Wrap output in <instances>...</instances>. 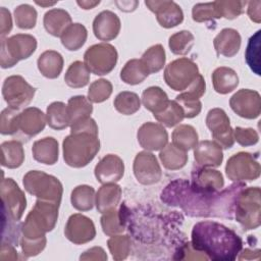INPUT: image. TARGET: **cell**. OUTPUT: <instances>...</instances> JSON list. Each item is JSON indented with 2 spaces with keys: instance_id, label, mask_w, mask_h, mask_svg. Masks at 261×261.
Listing matches in <instances>:
<instances>
[{
  "instance_id": "6da1fadb",
  "label": "cell",
  "mask_w": 261,
  "mask_h": 261,
  "mask_svg": "<svg viewBox=\"0 0 261 261\" xmlns=\"http://www.w3.org/2000/svg\"><path fill=\"white\" fill-rule=\"evenodd\" d=\"M243 188V182H237L220 193L204 194L196 191L189 181L175 179L165 187L160 198L167 205L181 208L189 216L231 218L237 196Z\"/></svg>"
},
{
  "instance_id": "7a4b0ae2",
  "label": "cell",
  "mask_w": 261,
  "mask_h": 261,
  "mask_svg": "<svg viewBox=\"0 0 261 261\" xmlns=\"http://www.w3.org/2000/svg\"><path fill=\"white\" fill-rule=\"evenodd\" d=\"M192 248L215 261H232L243 248V241L230 228L210 220L200 221L193 226Z\"/></svg>"
},
{
  "instance_id": "3957f363",
  "label": "cell",
  "mask_w": 261,
  "mask_h": 261,
  "mask_svg": "<svg viewBox=\"0 0 261 261\" xmlns=\"http://www.w3.org/2000/svg\"><path fill=\"white\" fill-rule=\"evenodd\" d=\"M59 204L38 199L21 225V249L27 257L36 256L46 246V232L51 231L58 218Z\"/></svg>"
},
{
  "instance_id": "277c9868",
  "label": "cell",
  "mask_w": 261,
  "mask_h": 261,
  "mask_svg": "<svg viewBox=\"0 0 261 261\" xmlns=\"http://www.w3.org/2000/svg\"><path fill=\"white\" fill-rule=\"evenodd\" d=\"M63 158L67 165L81 168L88 165L100 149L97 134L88 132L70 133L63 143Z\"/></svg>"
},
{
  "instance_id": "5b68a950",
  "label": "cell",
  "mask_w": 261,
  "mask_h": 261,
  "mask_svg": "<svg viewBox=\"0 0 261 261\" xmlns=\"http://www.w3.org/2000/svg\"><path fill=\"white\" fill-rule=\"evenodd\" d=\"M234 215L244 229L259 227L261 223L260 188L250 187L240 191L234 202Z\"/></svg>"
},
{
  "instance_id": "8992f818",
  "label": "cell",
  "mask_w": 261,
  "mask_h": 261,
  "mask_svg": "<svg viewBox=\"0 0 261 261\" xmlns=\"http://www.w3.org/2000/svg\"><path fill=\"white\" fill-rule=\"evenodd\" d=\"M23 187L38 199L60 205L63 189L61 182L55 176L43 171L31 170L23 176Z\"/></svg>"
},
{
  "instance_id": "52a82bcc",
  "label": "cell",
  "mask_w": 261,
  "mask_h": 261,
  "mask_svg": "<svg viewBox=\"0 0 261 261\" xmlns=\"http://www.w3.org/2000/svg\"><path fill=\"white\" fill-rule=\"evenodd\" d=\"M36 48L37 40L32 35L16 34L7 39L1 38V67H12L19 60L29 58Z\"/></svg>"
},
{
  "instance_id": "ba28073f",
  "label": "cell",
  "mask_w": 261,
  "mask_h": 261,
  "mask_svg": "<svg viewBox=\"0 0 261 261\" xmlns=\"http://www.w3.org/2000/svg\"><path fill=\"white\" fill-rule=\"evenodd\" d=\"M117 51L108 43L95 44L87 49L84 54V63L97 75H104L112 71L117 62Z\"/></svg>"
},
{
  "instance_id": "9c48e42d",
  "label": "cell",
  "mask_w": 261,
  "mask_h": 261,
  "mask_svg": "<svg viewBox=\"0 0 261 261\" xmlns=\"http://www.w3.org/2000/svg\"><path fill=\"white\" fill-rule=\"evenodd\" d=\"M197 64L186 57L173 60L164 69V80L174 91H185L198 76Z\"/></svg>"
},
{
  "instance_id": "30bf717a",
  "label": "cell",
  "mask_w": 261,
  "mask_h": 261,
  "mask_svg": "<svg viewBox=\"0 0 261 261\" xmlns=\"http://www.w3.org/2000/svg\"><path fill=\"white\" fill-rule=\"evenodd\" d=\"M36 93V88L31 86L22 76H8L2 87V95L8 107L19 110L29 105Z\"/></svg>"
},
{
  "instance_id": "8fae6325",
  "label": "cell",
  "mask_w": 261,
  "mask_h": 261,
  "mask_svg": "<svg viewBox=\"0 0 261 261\" xmlns=\"http://www.w3.org/2000/svg\"><path fill=\"white\" fill-rule=\"evenodd\" d=\"M260 164L248 152H239L232 155L226 163L225 172L230 180H255L260 176Z\"/></svg>"
},
{
  "instance_id": "7c38bea8",
  "label": "cell",
  "mask_w": 261,
  "mask_h": 261,
  "mask_svg": "<svg viewBox=\"0 0 261 261\" xmlns=\"http://www.w3.org/2000/svg\"><path fill=\"white\" fill-rule=\"evenodd\" d=\"M206 125L210 129L215 142L223 149H229L234 144L233 129L229 124V118L220 108L209 110L206 116Z\"/></svg>"
},
{
  "instance_id": "4fadbf2b",
  "label": "cell",
  "mask_w": 261,
  "mask_h": 261,
  "mask_svg": "<svg viewBox=\"0 0 261 261\" xmlns=\"http://www.w3.org/2000/svg\"><path fill=\"white\" fill-rule=\"evenodd\" d=\"M2 212L14 220H19L27 207L23 192L12 178H3L1 181Z\"/></svg>"
},
{
  "instance_id": "5bb4252c",
  "label": "cell",
  "mask_w": 261,
  "mask_h": 261,
  "mask_svg": "<svg viewBox=\"0 0 261 261\" xmlns=\"http://www.w3.org/2000/svg\"><path fill=\"white\" fill-rule=\"evenodd\" d=\"M230 108L239 116L255 119L261 113V97L257 91L241 89L229 100Z\"/></svg>"
},
{
  "instance_id": "9a60e30c",
  "label": "cell",
  "mask_w": 261,
  "mask_h": 261,
  "mask_svg": "<svg viewBox=\"0 0 261 261\" xmlns=\"http://www.w3.org/2000/svg\"><path fill=\"white\" fill-rule=\"evenodd\" d=\"M134 174L137 180L145 186L157 184L162 176L161 167L154 154L143 151L134 160Z\"/></svg>"
},
{
  "instance_id": "2e32d148",
  "label": "cell",
  "mask_w": 261,
  "mask_h": 261,
  "mask_svg": "<svg viewBox=\"0 0 261 261\" xmlns=\"http://www.w3.org/2000/svg\"><path fill=\"white\" fill-rule=\"evenodd\" d=\"M65 237L75 245H82L92 241L96 236L93 221L80 213L69 216L64 230Z\"/></svg>"
},
{
  "instance_id": "e0dca14e",
  "label": "cell",
  "mask_w": 261,
  "mask_h": 261,
  "mask_svg": "<svg viewBox=\"0 0 261 261\" xmlns=\"http://www.w3.org/2000/svg\"><path fill=\"white\" fill-rule=\"evenodd\" d=\"M145 4L152 12L156 14L158 23L165 29L174 28L184 20L181 8L173 1L148 0L145 1Z\"/></svg>"
},
{
  "instance_id": "ac0fdd59",
  "label": "cell",
  "mask_w": 261,
  "mask_h": 261,
  "mask_svg": "<svg viewBox=\"0 0 261 261\" xmlns=\"http://www.w3.org/2000/svg\"><path fill=\"white\" fill-rule=\"evenodd\" d=\"M138 142L147 151H158L163 149L168 142V135L160 123L145 122L137 134Z\"/></svg>"
},
{
  "instance_id": "d6986e66",
  "label": "cell",
  "mask_w": 261,
  "mask_h": 261,
  "mask_svg": "<svg viewBox=\"0 0 261 261\" xmlns=\"http://www.w3.org/2000/svg\"><path fill=\"white\" fill-rule=\"evenodd\" d=\"M191 186L200 193L214 194L223 188L224 180L220 171L202 167L192 172Z\"/></svg>"
},
{
  "instance_id": "ffe728a7",
  "label": "cell",
  "mask_w": 261,
  "mask_h": 261,
  "mask_svg": "<svg viewBox=\"0 0 261 261\" xmlns=\"http://www.w3.org/2000/svg\"><path fill=\"white\" fill-rule=\"evenodd\" d=\"M124 173V164L120 157L108 154L95 167V176L101 184H115Z\"/></svg>"
},
{
  "instance_id": "44dd1931",
  "label": "cell",
  "mask_w": 261,
  "mask_h": 261,
  "mask_svg": "<svg viewBox=\"0 0 261 261\" xmlns=\"http://www.w3.org/2000/svg\"><path fill=\"white\" fill-rule=\"evenodd\" d=\"M47 123L46 114L36 107H29L19 112L18 132L29 140L41 133Z\"/></svg>"
},
{
  "instance_id": "7402d4cb",
  "label": "cell",
  "mask_w": 261,
  "mask_h": 261,
  "mask_svg": "<svg viewBox=\"0 0 261 261\" xmlns=\"http://www.w3.org/2000/svg\"><path fill=\"white\" fill-rule=\"evenodd\" d=\"M120 27L119 17L110 10L101 11L93 21L94 35L101 41L115 39L119 34Z\"/></svg>"
},
{
  "instance_id": "603a6c76",
  "label": "cell",
  "mask_w": 261,
  "mask_h": 261,
  "mask_svg": "<svg viewBox=\"0 0 261 261\" xmlns=\"http://www.w3.org/2000/svg\"><path fill=\"white\" fill-rule=\"evenodd\" d=\"M196 162L203 167H217L223 160L221 147L215 141H201L194 149Z\"/></svg>"
},
{
  "instance_id": "cb8c5ba5",
  "label": "cell",
  "mask_w": 261,
  "mask_h": 261,
  "mask_svg": "<svg viewBox=\"0 0 261 261\" xmlns=\"http://www.w3.org/2000/svg\"><path fill=\"white\" fill-rule=\"evenodd\" d=\"M241 35L234 29L226 28L221 30L213 40V45L217 55L225 57L234 56L241 48Z\"/></svg>"
},
{
  "instance_id": "d4e9b609",
  "label": "cell",
  "mask_w": 261,
  "mask_h": 261,
  "mask_svg": "<svg viewBox=\"0 0 261 261\" xmlns=\"http://www.w3.org/2000/svg\"><path fill=\"white\" fill-rule=\"evenodd\" d=\"M121 198V188L116 184H104L96 193L95 204L100 213L115 209Z\"/></svg>"
},
{
  "instance_id": "484cf974",
  "label": "cell",
  "mask_w": 261,
  "mask_h": 261,
  "mask_svg": "<svg viewBox=\"0 0 261 261\" xmlns=\"http://www.w3.org/2000/svg\"><path fill=\"white\" fill-rule=\"evenodd\" d=\"M32 152L36 161L47 165H53L58 160V142L52 137L38 140L34 143Z\"/></svg>"
},
{
  "instance_id": "4316f807",
  "label": "cell",
  "mask_w": 261,
  "mask_h": 261,
  "mask_svg": "<svg viewBox=\"0 0 261 261\" xmlns=\"http://www.w3.org/2000/svg\"><path fill=\"white\" fill-rule=\"evenodd\" d=\"M43 23L50 35L61 37L63 32L71 24V17L64 9L53 8L45 13Z\"/></svg>"
},
{
  "instance_id": "83f0119b",
  "label": "cell",
  "mask_w": 261,
  "mask_h": 261,
  "mask_svg": "<svg viewBox=\"0 0 261 261\" xmlns=\"http://www.w3.org/2000/svg\"><path fill=\"white\" fill-rule=\"evenodd\" d=\"M37 64L38 69L45 77L56 79L62 71L63 58L59 52L47 50L39 56Z\"/></svg>"
},
{
  "instance_id": "f1b7e54d",
  "label": "cell",
  "mask_w": 261,
  "mask_h": 261,
  "mask_svg": "<svg viewBox=\"0 0 261 261\" xmlns=\"http://www.w3.org/2000/svg\"><path fill=\"white\" fill-rule=\"evenodd\" d=\"M212 83L214 90L224 95L232 92L238 87L239 76L232 68L220 66L213 71Z\"/></svg>"
},
{
  "instance_id": "f546056e",
  "label": "cell",
  "mask_w": 261,
  "mask_h": 261,
  "mask_svg": "<svg viewBox=\"0 0 261 261\" xmlns=\"http://www.w3.org/2000/svg\"><path fill=\"white\" fill-rule=\"evenodd\" d=\"M93 111L92 103L85 96H74L68 100L67 113L69 117V126L84 119L90 118Z\"/></svg>"
},
{
  "instance_id": "4dcf8cb0",
  "label": "cell",
  "mask_w": 261,
  "mask_h": 261,
  "mask_svg": "<svg viewBox=\"0 0 261 261\" xmlns=\"http://www.w3.org/2000/svg\"><path fill=\"white\" fill-rule=\"evenodd\" d=\"M1 164L7 168H17L24 160V152L20 142L8 141L1 145Z\"/></svg>"
},
{
  "instance_id": "1f68e13d",
  "label": "cell",
  "mask_w": 261,
  "mask_h": 261,
  "mask_svg": "<svg viewBox=\"0 0 261 261\" xmlns=\"http://www.w3.org/2000/svg\"><path fill=\"white\" fill-rule=\"evenodd\" d=\"M124 213V206H121L118 211L112 209L108 212L103 213L101 217V225L105 234L112 237L124 230L126 221Z\"/></svg>"
},
{
  "instance_id": "d6a6232c",
  "label": "cell",
  "mask_w": 261,
  "mask_h": 261,
  "mask_svg": "<svg viewBox=\"0 0 261 261\" xmlns=\"http://www.w3.org/2000/svg\"><path fill=\"white\" fill-rule=\"evenodd\" d=\"M88 32L85 25L75 22L71 23L61 35L62 45L69 51H76L86 43Z\"/></svg>"
},
{
  "instance_id": "836d02e7",
  "label": "cell",
  "mask_w": 261,
  "mask_h": 261,
  "mask_svg": "<svg viewBox=\"0 0 261 261\" xmlns=\"http://www.w3.org/2000/svg\"><path fill=\"white\" fill-rule=\"evenodd\" d=\"M159 158L166 169L176 170L182 168L188 162L186 151L177 148L173 144H167L159 153Z\"/></svg>"
},
{
  "instance_id": "e575fe53",
  "label": "cell",
  "mask_w": 261,
  "mask_h": 261,
  "mask_svg": "<svg viewBox=\"0 0 261 261\" xmlns=\"http://www.w3.org/2000/svg\"><path fill=\"white\" fill-rule=\"evenodd\" d=\"M47 123L53 129H63L69 126V117L67 113V105L63 102H53L47 107L46 112Z\"/></svg>"
},
{
  "instance_id": "d590c367",
  "label": "cell",
  "mask_w": 261,
  "mask_h": 261,
  "mask_svg": "<svg viewBox=\"0 0 261 261\" xmlns=\"http://www.w3.org/2000/svg\"><path fill=\"white\" fill-rule=\"evenodd\" d=\"M172 144L177 148L189 151L198 144V134L190 124H180L172 132Z\"/></svg>"
},
{
  "instance_id": "8d00e7d4",
  "label": "cell",
  "mask_w": 261,
  "mask_h": 261,
  "mask_svg": "<svg viewBox=\"0 0 261 261\" xmlns=\"http://www.w3.org/2000/svg\"><path fill=\"white\" fill-rule=\"evenodd\" d=\"M167 94L159 87H149L142 94V102L146 109L153 114L160 112L168 103Z\"/></svg>"
},
{
  "instance_id": "74e56055",
  "label": "cell",
  "mask_w": 261,
  "mask_h": 261,
  "mask_svg": "<svg viewBox=\"0 0 261 261\" xmlns=\"http://www.w3.org/2000/svg\"><path fill=\"white\" fill-rule=\"evenodd\" d=\"M165 51L161 44H156L143 54L141 61L149 74L160 71L165 64Z\"/></svg>"
},
{
  "instance_id": "f35d334b",
  "label": "cell",
  "mask_w": 261,
  "mask_h": 261,
  "mask_svg": "<svg viewBox=\"0 0 261 261\" xmlns=\"http://www.w3.org/2000/svg\"><path fill=\"white\" fill-rule=\"evenodd\" d=\"M64 81L70 88H83L87 86L90 81V70L84 62L74 61L67 68Z\"/></svg>"
},
{
  "instance_id": "ab89813d",
  "label": "cell",
  "mask_w": 261,
  "mask_h": 261,
  "mask_svg": "<svg viewBox=\"0 0 261 261\" xmlns=\"http://www.w3.org/2000/svg\"><path fill=\"white\" fill-rule=\"evenodd\" d=\"M72 206L79 211H89L95 204V190L93 187L82 185L73 189L70 196Z\"/></svg>"
},
{
  "instance_id": "60d3db41",
  "label": "cell",
  "mask_w": 261,
  "mask_h": 261,
  "mask_svg": "<svg viewBox=\"0 0 261 261\" xmlns=\"http://www.w3.org/2000/svg\"><path fill=\"white\" fill-rule=\"evenodd\" d=\"M149 75L141 59L128 60L120 71V79L128 85H138Z\"/></svg>"
},
{
  "instance_id": "b9f144b4",
  "label": "cell",
  "mask_w": 261,
  "mask_h": 261,
  "mask_svg": "<svg viewBox=\"0 0 261 261\" xmlns=\"http://www.w3.org/2000/svg\"><path fill=\"white\" fill-rule=\"evenodd\" d=\"M153 115L160 123L164 124L167 127H172L176 125L185 118L184 111L175 100H169L167 105L160 112Z\"/></svg>"
},
{
  "instance_id": "7bdbcfd3",
  "label": "cell",
  "mask_w": 261,
  "mask_h": 261,
  "mask_svg": "<svg viewBox=\"0 0 261 261\" xmlns=\"http://www.w3.org/2000/svg\"><path fill=\"white\" fill-rule=\"evenodd\" d=\"M114 107L123 115H132L140 109L141 100L136 93L124 91L115 97Z\"/></svg>"
},
{
  "instance_id": "ee69618b",
  "label": "cell",
  "mask_w": 261,
  "mask_h": 261,
  "mask_svg": "<svg viewBox=\"0 0 261 261\" xmlns=\"http://www.w3.org/2000/svg\"><path fill=\"white\" fill-rule=\"evenodd\" d=\"M194 35L189 31H180L170 36L168 45L173 54L186 55L194 45Z\"/></svg>"
},
{
  "instance_id": "f6af8a7d",
  "label": "cell",
  "mask_w": 261,
  "mask_h": 261,
  "mask_svg": "<svg viewBox=\"0 0 261 261\" xmlns=\"http://www.w3.org/2000/svg\"><path fill=\"white\" fill-rule=\"evenodd\" d=\"M247 4L246 1H237V0H220L214 1V7L216 11L217 18H227L233 19L240 16Z\"/></svg>"
},
{
  "instance_id": "bcb514c9",
  "label": "cell",
  "mask_w": 261,
  "mask_h": 261,
  "mask_svg": "<svg viewBox=\"0 0 261 261\" xmlns=\"http://www.w3.org/2000/svg\"><path fill=\"white\" fill-rule=\"evenodd\" d=\"M260 33L257 31L250 39L247 45L245 58L249 67L254 73L260 75Z\"/></svg>"
},
{
  "instance_id": "7dc6e473",
  "label": "cell",
  "mask_w": 261,
  "mask_h": 261,
  "mask_svg": "<svg viewBox=\"0 0 261 261\" xmlns=\"http://www.w3.org/2000/svg\"><path fill=\"white\" fill-rule=\"evenodd\" d=\"M107 245L115 260H123L130 252L132 242L128 236H112L107 241Z\"/></svg>"
},
{
  "instance_id": "c3c4849f",
  "label": "cell",
  "mask_w": 261,
  "mask_h": 261,
  "mask_svg": "<svg viewBox=\"0 0 261 261\" xmlns=\"http://www.w3.org/2000/svg\"><path fill=\"white\" fill-rule=\"evenodd\" d=\"M14 18L19 29L30 30L36 25L37 11L29 4H21L14 10Z\"/></svg>"
},
{
  "instance_id": "681fc988",
  "label": "cell",
  "mask_w": 261,
  "mask_h": 261,
  "mask_svg": "<svg viewBox=\"0 0 261 261\" xmlns=\"http://www.w3.org/2000/svg\"><path fill=\"white\" fill-rule=\"evenodd\" d=\"M111 93V83L105 79H100L91 84L88 91V99L92 103H101L107 100Z\"/></svg>"
},
{
  "instance_id": "f907efd6",
  "label": "cell",
  "mask_w": 261,
  "mask_h": 261,
  "mask_svg": "<svg viewBox=\"0 0 261 261\" xmlns=\"http://www.w3.org/2000/svg\"><path fill=\"white\" fill-rule=\"evenodd\" d=\"M18 115V110L11 107H8L2 111L0 118V132L2 135L17 134Z\"/></svg>"
},
{
  "instance_id": "816d5d0a",
  "label": "cell",
  "mask_w": 261,
  "mask_h": 261,
  "mask_svg": "<svg viewBox=\"0 0 261 261\" xmlns=\"http://www.w3.org/2000/svg\"><path fill=\"white\" fill-rule=\"evenodd\" d=\"M192 16H193V19L197 22H203V21H208V20L217 18L214 2L198 3L194 5L192 9Z\"/></svg>"
},
{
  "instance_id": "f5cc1de1",
  "label": "cell",
  "mask_w": 261,
  "mask_h": 261,
  "mask_svg": "<svg viewBox=\"0 0 261 261\" xmlns=\"http://www.w3.org/2000/svg\"><path fill=\"white\" fill-rule=\"evenodd\" d=\"M234 141H237L241 146L248 147L253 146L258 143L259 135L254 128H245V127H236L233 130Z\"/></svg>"
},
{
  "instance_id": "db71d44e",
  "label": "cell",
  "mask_w": 261,
  "mask_h": 261,
  "mask_svg": "<svg viewBox=\"0 0 261 261\" xmlns=\"http://www.w3.org/2000/svg\"><path fill=\"white\" fill-rule=\"evenodd\" d=\"M206 89V84L204 77L199 73L198 76L193 81V83L185 90L181 94V97L192 99V100H200V98L204 95Z\"/></svg>"
},
{
  "instance_id": "11a10c76",
  "label": "cell",
  "mask_w": 261,
  "mask_h": 261,
  "mask_svg": "<svg viewBox=\"0 0 261 261\" xmlns=\"http://www.w3.org/2000/svg\"><path fill=\"white\" fill-rule=\"evenodd\" d=\"M175 101L181 107L185 117L187 118H193L201 112L202 103L200 100H192V99L181 97L180 95H177L175 97Z\"/></svg>"
},
{
  "instance_id": "9f6ffc18",
  "label": "cell",
  "mask_w": 261,
  "mask_h": 261,
  "mask_svg": "<svg viewBox=\"0 0 261 261\" xmlns=\"http://www.w3.org/2000/svg\"><path fill=\"white\" fill-rule=\"evenodd\" d=\"M79 132H88V133H93L98 135V126L96 121L90 117L70 125V133H79Z\"/></svg>"
},
{
  "instance_id": "6f0895ef",
  "label": "cell",
  "mask_w": 261,
  "mask_h": 261,
  "mask_svg": "<svg viewBox=\"0 0 261 261\" xmlns=\"http://www.w3.org/2000/svg\"><path fill=\"white\" fill-rule=\"evenodd\" d=\"M0 15H1L0 16L1 38H4V36L7 35L12 29V19H11V14L9 10H7L5 7H1Z\"/></svg>"
},
{
  "instance_id": "680465c9",
  "label": "cell",
  "mask_w": 261,
  "mask_h": 261,
  "mask_svg": "<svg viewBox=\"0 0 261 261\" xmlns=\"http://www.w3.org/2000/svg\"><path fill=\"white\" fill-rule=\"evenodd\" d=\"M247 13L250 19L256 23H259L261 21V1H250L247 2Z\"/></svg>"
},
{
  "instance_id": "91938a15",
  "label": "cell",
  "mask_w": 261,
  "mask_h": 261,
  "mask_svg": "<svg viewBox=\"0 0 261 261\" xmlns=\"http://www.w3.org/2000/svg\"><path fill=\"white\" fill-rule=\"evenodd\" d=\"M81 260H106L107 256L104 250L100 247H94L88 251H86L80 257Z\"/></svg>"
},
{
  "instance_id": "94428289",
  "label": "cell",
  "mask_w": 261,
  "mask_h": 261,
  "mask_svg": "<svg viewBox=\"0 0 261 261\" xmlns=\"http://www.w3.org/2000/svg\"><path fill=\"white\" fill-rule=\"evenodd\" d=\"M115 4L118 6L120 10L129 12V11H134L137 8L139 2L138 1H115Z\"/></svg>"
},
{
  "instance_id": "6125c7cd",
  "label": "cell",
  "mask_w": 261,
  "mask_h": 261,
  "mask_svg": "<svg viewBox=\"0 0 261 261\" xmlns=\"http://www.w3.org/2000/svg\"><path fill=\"white\" fill-rule=\"evenodd\" d=\"M240 256H239V260H243V259H259V257L257 256H260V250L257 249V250H250V249H245L242 253L240 252Z\"/></svg>"
},
{
  "instance_id": "be15d7a7",
  "label": "cell",
  "mask_w": 261,
  "mask_h": 261,
  "mask_svg": "<svg viewBox=\"0 0 261 261\" xmlns=\"http://www.w3.org/2000/svg\"><path fill=\"white\" fill-rule=\"evenodd\" d=\"M76 3H77V5H79L81 8H83V9H92V8H94L95 6L99 5V4H100V1H99V0H98V1L82 0V1H76Z\"/></svg>"
},
{
  "instance_id": "e7e4bbea",
  "label": "cell",
  "mask_w": 261,
  "mask_h": 261,
  "mask_svg": "<svg viewBox=\"0 0 261 261\" xmlns=\"http://www.w3.org/2000/svg\"><path fill=\"white\" fill-rule=\"evenodd\" d=\"M36 3L40 6H43V7H48V6H52L54 4H56V2H40V1H36Z\"/></svg>"
}]
</instances>
